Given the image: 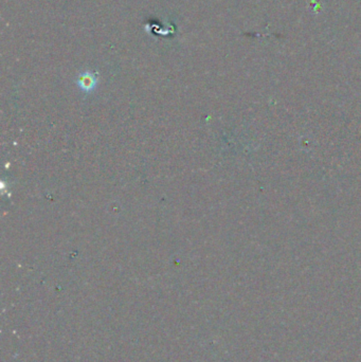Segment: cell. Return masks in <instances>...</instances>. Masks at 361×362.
<instances>
[{
  "label": "cell",
  "mask_w": 361,
  "mask_h": 362,
  "mask_svg": "<svg viewBox=\"0 0 361 362\" xmlns=\"http://www.w3.org/2000/svg\"><path fill=\"white\" fill-rule=\"evenodd\" d=\"M97 84V80L93 76V74L89 73V72H85L84 74H82L80 77H78V85L80 87L85 90V91H90L93 88H95Z\"/></svg>",
  "instance_id": "obj_1"
}]
</instances>
